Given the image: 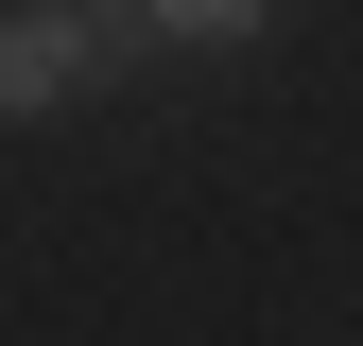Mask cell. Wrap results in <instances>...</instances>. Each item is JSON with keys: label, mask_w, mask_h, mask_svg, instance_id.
<instances>
[{"label": "cell", "mask_w": 363, "mask_h": 346, "mask_svg": "<svg viewBox=\"0 0 363 346\" xmlns=\"http://www.w3.org/2000/svg\"><path fill=\"white\" fill-rule=\"evenodd\" d=\"M121 52H139L121 0H18V18H0V121H52L86 86H121Z\"/></svg>", "instance_id": "obj_1"}, {"label": "cell", "mask_w": 363, "mask_h": 346, "mask_svg": "<svg viewBox=\"0 0 363 346\" xmlns=\"http://www.w3.org/2000/svg\"><path fill=\"white\" fill-rule=\"evenodd\" d=\"M277 0H139V52H242Z\"/></svg>", "instance_id": "obj_2"}]
</instances>
